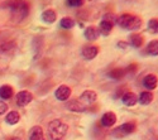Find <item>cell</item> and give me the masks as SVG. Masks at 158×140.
<instances>
[{"mask_svg": "<svg viewBox=\"0 0 158 140\" xmlns=\"http://www.w3.org/2000/svg\"><path fill=\"white\" fill-rule=\"evenodd\" d=\"M128 43H125V42H119V43H118V47H119L120 49H127L128 48Z\"/></svg>", "mask_w": 158, "mask_h": 140, "instance_id": "obj_30", "label": "cell"}, {"mask_svg": "<svg viewBox=\"0 0 158 140\" xmlns=\"http://www.w3.org/2000/svg\"><path fill=\"white\" fill-rule=\"evenodd\" d=\"M41 19L47 23V24H52V23H55L56 19H57V15H56V13L55 10H52V9H47L42 13V15H41Z\"/></svg>", "mask_w": 158, "mask_h": 140, "instance_id": "obj_17", "label": "cell"}, {"mask_svg": "<svg viewBox=\"0 0 158 140\" xmlns=\"http://www.w3.org/2000/svg\"><path fill=\"white\" fill-rule=\"evenodd\" d=\"M60 27L63 29H72L75 27V20L70 17H64L60 20Z\"/></svg>", "mask_w": 158, "mask_h": 140, "instance_id": "obj_23", "label": "cell"}, {"mask_svg": "<svg viewBox=\"0 0 158 140\" xmlns=\"http://www.w3.org/2000/svg\"><path fill=\"white\" fill-rule=\"evenodd\" d=\"M153 98H154V96H153V94L151 92V91H143L142 94H140V96L138 97V102L140 104V105H149L152 101H153Z\"/></svg>", "mask_w": 158, "mask_h": 140, "instance_id": "obj_18", "label": "cell"}, {"mask_svg": "<svg viewBox=\"0 0 158 140\" xmlns=\"http://www.w3.org/2000/svg\"><path fill=\"white\" fill-rule=\"evenodd\" d=\"M116 19H118V15H115L114 13H105L102 15V20H106V22L111 23L113 25L116 24Z\"/></svg>", "mask_w": 158, "mask_h": 140, "instance_id": "obj_26", "label": "cell"}, {"mask_svg": "<svg viewBox=\"0 0 158 140\" xmlns=\"http://www.w3.org/2000/svg\"><path fill=\"white\" fill-rule=\"evenodd\" d=\"M84 35H85V38L87 41L93 42V41L98 39L100 33H99V29L96 27H94V25H89V27H86L85 30H84Z\"/></svg>", "mask_w": 158, "mask_h": 140, "instance_id": "obj_13", "label": "cell"}, {"mask_svg": "<svg viewBox=\"0 0 158 140\" xmlns=\"http://www.w3.org/2000/svg\"><path fill=\"white\" fill-rule=\"evenodd\" d=\"M85 4V0H66V5L70 8H80Z\"/></svg>", "mask_w": 158, "mask_h": 140, "instance_id": "obj_27", "label": "cell"}, {"mask_svg": "<svg viewBox=\"0 0 158 140\" xmlns=\"http://www.w3.org/2000/svg\"><path fill=\"white\" fill-rule=\"evenodd\" d=\"M10 140H22V139H19V138H13V139H10Z\"/></svg>", "mask_w": 158, "mask_h": 140, "instance_id": "obj_31", "label": "cell"}, {"mask_svg": "<svg viewBox=\"0 0 158 140\" xmlns=\"http://www.w3.org/2000/svg\"><path fill=\"white\" fill-rule=\"evenodd\" d=\"M99 47L98 46H94V44H89V46H85L81 50V54L82 57L86 59V61H91L94 59L98 54H99Z\"/></svg>", "mask_w": 158, "mask_h": 140, "instance_id": "obj_5", "label": "cell"}, {"mask_svg": "<svg viewBox=\"0 0 158 140\" xmlns=\"http://www.w3.org/2000/svg\"><path fill=\"white\" fill-rule=\"evenodd\" d=\"M28 139L29 140H46L41 126H33V128L29 130Z\"/></svg>", "mask_w": 158, "mask_h": 140, "instance_id": "obj_15", "label": "cell"}, {"mask_svg": "<svg viewBox=\"0 0 158 140\" xmlns=\"http://www.w3.org/2000/svg\"><path fill=\"white\" fill-rule=\"evenodd\" d=\"M42 50V38H35L33 41V52H34V58H37V56H39Z\"/></svg>", "mask_w": 158, "mask_h": 140, "instance_id": "obj_25", "label": "cell"}, {"mask_svg": "<svg viewBox=\"0 0 158 140\" xmlns=\"http://www.w3.org/2000/svg\"><path fill=\"white\" fill-rule=\"evenodd\" d=\"M100 122H101V125L104 126V128H111V126L116 122V115H115L113 111L105 112L104 115L101 116Z\"/></svg>", "mask_w": 158, "mask_h": 140, "instance_id": "obj_12", "label": "cell"}, {"mask_svg": "<svg viewBox=\"0 0 158 140\" xmlns=\"http://www.w3.org/2000/svg\"><path fill=\"white\" fill-rule=\"evenodd\" d=\"M146 53L149 56H158V39L151 41L146 47Z\"/></svg>", "mask_w": 158, "mask_h": 140, "instance_id": "obj_19", "label": "cell"}, {"mask_svg": "<svg viewBox=\"0 0 158 140\" xmlns=\"http://www.w3.org/2000/svg\"><path fill=\"white\" fill-rule=\"evenodd\" d=\"M33 95L28 91H20L17 95V105L18 106H27L28 104L32 102Z\"/></svg>", "mask_w": 158, "mask_h": 140, "instance_id": "obj_10", "label": "cell"}, {"mask_svg": "<svg viewBox=\"0 0 158 140\" xmlns=\"http://www.w3.org/2000/svg\"><path fill=\"white\" fill-rule=\"evenodd\" d=\"M19 120H20V115L17 111H10L6 115V118H5V121L9 125H15V124L19 122Z\"/></svg>", "mask_w": 158, "mask_h": 140, "instance_id": "obj_22", "label": "cell"}, {"mask_svg": "<svg viewBox=\"0 0 158 140\" xmlns=\"http://www.w3.org/2000/svg\"><path fill=\"white\" fill-rule=\"evenodd\" d=\"M8 110V105L4 102V101H0V115H3V114H5Z\"/></svg>", "mask_w": 158, "mask_h": 140, "instance_id": "obj_29", "label": "cell"}, {"mask_svg": "<svg viewBox=\"0 0 158 140\" xmlns=\"http://www.w3.org/2000/svg\"><path fill=\"white\" fill-rule=\"evenodd\" d=\"M2 6L10 9L13 17L17 20H23L29 14V5L23 0H9V2H5Z\"/></svg>", "mask_w": 158, "mask_h": 140, "instance_id": "obj_1", "label": "cell"}, {"mask_svg": "<svg viewBox=\"0 0 158 140\" xmlns=\"http://www.w3.org/2000/svg\"><path fill=\"white\" fill-rule=\"evenodd\" d=\"M144 43V37L139 33H131L129 35V42L128 44H130L131 47H134V48H140Z\"/></svg>", "mask_w": 158, "mask_h": 140, "instance_id": "obj_14", "label": "cell"}, {"mask_svg": "<svg viewBox=\"0 0 158 140\" xmlns=\"http://www.w3.org/2000/svg\"><path fill=\"white\" fill-rule=\"evenodd\" d=\"M66 107H67L70 111H73V112H84L87 109V106H85L82 102H80V100L78 98L70 100L69 102L66 104Z\"/></svg>", "mask_w": 158, "mask_h": 140, "instance_id": "obj_11", "label": "cell"}, {"mask_svg": "<svg viewBox=\"0 0 158 140\" xmlns=\"http://www.w3.org/2000/svg\"><path fill=\"white\" fill-rule=\"evenodd\" d=\"M148 32L151 34H158V18H152L149 19L148 24H147Z\"/></svg>", "mask_w": 158, "mask_h": 140, "instance_id": "obj_24", "label": "cell"}, {"mask_svg": "<svg viewBox=\"0 0 158 140\" xmlns=\"http://www.w3.org/2000/svg\"><path fill=\"white\" fill-rule=\"evenodd\" d=\"M125 74V68H113L108 72V76L111 80H122Z\"/></svg>", "mask_w": 158, "mask_h": 140, "instance_id": "obj_20", "label": "cell"}, {"mask_svg": "<svg viewBox=\"0 0 158 140\" xmlns=\"http://www.w3.org/2000/svg\"><path fill=\"white\" fill-rule=\"evenodd\" d=\"M71 88L69 87V86H66V85H61L57 90H56V92H55V96H56V98L57 100H60V101H67L69 98H70V96H71Z\"/></svg>", "mask_w": 158, "mask_h": 140, "instance_id": "obj_9", "label": "cell"}, {"mask_svg": "<svg viewBox=\"0 0 158 140\" xmlns=\"http://www.w3.org/2000/svg\"><path fill=\"white\" fill-rule=\"evenodd\" d=\"M69 131V125L60 119H55L48 124V136L51 140H62Z\"/></svg>", "mask_w": 158, "mask_h": 140, "instance_id": "obj_3", "label": "cell"}, {"mask_svg": "<svg viewBox=\"0 0 158 140\" xmlns=\"http://www.w3.org/2000/svg\"><path fill=\"white\" fill-rule=\"evenodd\" d=\"M139 66L137 65V63H131V65H129L127 68H125V73H129V74H134L137 71H138Z\"/></svg>", "mask_w": 158, "mask_h": 140, "instance_id": "obj_28", "label": "cell"}, {"mask_svg": "<svg viewBox=\"0 0 158 140\" xmlns=\"http://www.w3.org/2000/svg\"><path fill=\"white\" fill-rule=\"evenodd\" d=\"M13 96V87L9 85L0 86V98L2 100H9Z\"/></svg>", "mask_w": 158, "mask_h": 140, "instance_id": "obj_21", "label": "cell"}, {"mask_svg": "<svg viewBox=\"0 0 158 140\" xmlns=\"http://www.w3.org/2000/svg\"><path fill=\"white\" fill-rule=\"evenodd\" d=\"M122 102L128 106V107H131L138 104V96L131 92V91H125L123 95H122Z\"/></svg>", "mask_w": 158, "mask_h": 140, "instance_id": "obj_8", "label": "cell"}, {"mask_svg": "<svg viewBox=\"0 0 158 140\" xmlns=\"http://www.w3.org/2000/svg\"><path fill=\"white\" fill-rule=\"evenodd\" d=\"M142 83H143V87L146 88V90H148V91L154 90V88L158 86V77L153 73H149L143 78Z\"/></svg>", "mask_w": 158, "mask_h": 140, "instance_id": "obj_7", "label": "cell"}, {"mask_svg": "<svg viewBox=\"0 0 158 140\" xmlns=\"http://www.w3.org/2000/svg\"><path fill=\"white\" fill-rule=\"evenodd\" d=\"M96 98H98V95H96V92L95 91H93V90H86V91H84L82 94H81V96H80V102H82L85 106H90V105H93L95 101H96Z\"/></svg>", "mask_w": 158, "mask_h": 140, "instance_id": "obj_6", "label": "cell"}, {"mask_svg": "<svg viewBox=\"0 0 158 140\" xmlns=\"http://www.w3.org/2000/svg\"><path fill=\"white\" fill-rule=\"evenodd\" d=\"M89 2H95V0H89Z\"/></svg>", "mask_w": 158, "mask_h": 140, "instance_id": "obj_32", "label": "cell"}, {"mask_svg": "<svg viewBox=\"0 0 158 140\" xmlns=\"http://www.w3.org/2000/svg\"><path fill=\"white\" fill-rule=\"evenodd\" d=\"M113 28H114V25L111 24V23H109V22H106V20H101L100 22V24H99V33L101 34V35H109L111 32H113Z\"/></svg>", "mask_w": 158, "mask_h": 140, "instance_id": "obj_16", "label": "cell"}, {"mask_svg": "<svg viewBox=\"0 0 158 140\" xmlns=\"http://www.w3.org/2000/svg\"><path fill=\"white\" fill-rule=\"evenodd\" d=\"M142 23L143 20L140 17L130 14V13H124L116 19V24L125 30H137L142 27Z\"/></svg>", "mask_w": 158, "mask_h": 140, "instance_id": "obj_2", "label": "cell"}, {"mask_svg": "<svg viewBox=\"0 0 158 140\" xmlns=\"http://www.w3.org/2000/svg\"><path fill=\"white\" fill-rule=\"evenodd\" d=\"M135 130H137L135 121H128V122L122 124L120 126H118L116 129H114L113 130V136L116 138V139H120V138H124V136L133 134Z\"/></svg>", "mask_w": 158, "mask_h": 140, "instance_id": "obj_4", "label": "cell"}]
</instances>
